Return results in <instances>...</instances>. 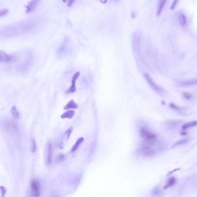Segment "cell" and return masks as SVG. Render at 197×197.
I'll list each match as a JSON object with an SVG mask.
<instances>
[{"label":"cell","mask_w":197,"mask_h":197,"mask_svg":"<svg viewBox=\"0 0 197 197\" xmlns=\"http://www.w3.org/2000/svg\"><path fill=\"white\" fill-rule=\"evenodd\" d=\"M140 134L143 140L149 145L155 144L157 141L156 136L145 128L142 127L140 129Z\"/></svg>","instance_id":"2"},{"label":"cell","mask_w":197,"mask_h":197,"mask_svg":"<svg viewBox=\"0 0 197 197\" xmlns=\"http://www.w3.org/2000/svg\"><path fill=\"white\" fill-rule=\"evenodd\" d=\"M13 56L8 54L3 51H0V61L1 62H10L13 61Z\"/></svg>","instance_id":"10"},{"label":"cell","mask_w":197,"mask_h":197,"mask_svg":"<svg viewBox=\"0 0 197 197\" xmlns=\"http://www.w3.org/2000/svg\"><path fill=\"white\" fill-rule=\"evenodd\" d=\"M53 154V146L51 143H49L47 148V157L46 162L48 164H50L52 162Z\"/></svg>","instance_id":"11"},{"label":"cell","mask_w":197,"mask_h":197,"mask_svg":"<svg viewBox=\"0 0 197 197\" xmlns=\"http://www.w3.org/2000/svg\"><path fill=\"white\" fill-rule=\"evenodd\" d=\"M62 1H63L64 3H65V2H67V0H62Z\"/></svg>","instance_id":"30"},{"label":"cell","mask_w":197,"mask_h":197,"mask_svg":"<svg viewBox=\"0 0 197 197\" xmlns=\"http://www.w3.org/2000/svg\"><path fill=\"white\" fill-rule=\"evenodd\" d=\"M75 114V111L72 110H67L66 112H64L61 115V118L62 119H71L73 118Z\"/></svg>","instance_id":"14"},{"label":"cell","mask_w":197,"mask_h":197,"mask_svg":"<svg viewBox=\"0 0 197 197\" xmlns=\"http://www.w3.org/2000/svg\"><path fill=\"white\" fill-rule=\"evenodd\" d=\"M84 141V138L83 137H80L79 138L76 142H75V144L74 145V146H72V149H71V152H74L75 151H76L77 150V149L78 148V147L80 146V145Z\"/></svg>","instance_id":"18"},{"label":"cell","mask_w":197,"mask_h":197,"mask_svg":"<svg viewBox=\"0 0 197 197\" xmlns=\"http://www.w3.org/2000/svg\"><path fill=\"white\" fill-rule=\"evenodd\" d=\"M41 0H31L26 6V13H28L34 11L39 5Z\"/></svg>","instance_id":"9"},{"label":"cell","mask_w":197,"mask_h":197,"mask_svg":"<svg viewBox=\"0 0 197 197\" xmlns=\"http://www.w3.org/2000/svg\"><path fill=\"white\" fill-rule=\"evenodd\" d=\"M75 0H68V4H67V6L68 7H70L72 6V5L73 4Z\"/></svg>","instance_id":"28"},{"label":"cell","mask_w":197,"mask_h":197,"mask_svg":"<svg viewBox=\"0 0 197 197\" xmlns=\"http://www.w3.org/2000/svg\"><path fill=\"white\" fill-rule=\"evenodd\" d=\"M139 152L145 157H151L155 154V150L150 146L146 145L142 146L139 149Z\"/></svg>","instance_id":"5"},{"label":"cell","mask_w":197,"mask_h":197,"mask_svg":"<svg viewBox=\"0 0 197 197\" xmlns=\"http://www.w3.org/2000/svg\"><path fill=\"white\" fill-rule=\"evenodd\" d=\"M2 127L6 133L8 134H15L17 131V127L16 123L11 120L5 119L2 123Z\"/></svg>","instance_id":"3"},{"label":"cell","mask_w":197,"mask_h":197,"mask_svg":"<svg viewBox=\"0 0 197 197\" xmlns=\"http://www.w3.org/2000/svg\"><path fill=\"white\" fill-rule=\"evenodd\" d=\"M181 85L183 86H189V85H197V79H190L181 81L179 83Z\"/></svg>","instance_id":"12"},{"label":"cell","mask_w":197,"mask_h":197,"mask_svg":"<svg viewBox=\"0 0 197 197\" xmlns=\"http://www.w3.org/2000/svg\"><path fill=\"white\" fill-rule=\"evenodd\" d=\"M188 139H187V138H183V139H181V140H178L176 142H175V143L174 144V145L172 146V148H175V147H176V146H177L180 145L185 144V143H186L187 142H188Z\"/></svg>","instance_id":"21"},{"label":"cell","mask_w":197,"mask_h":197,"mask_svg":"<svg viewBox=\"0 0 197 197\" xmlns=\"http://www.w3.org/2000/svg\"><path fill=\"white\" fill-rule=\"evenodd\" d=\"M196 125H197V122L196 121H191V122L186 123L184 124H183V126L182 127V129L184 130H187V129H188L189 128L194 127Z\"/></svg>","instance_id":"19"},{"label":"cell","mask_w":197,"mask_h":197,"mask_svg":"<svg viewBox=\"0 0 197 197\" xmlns=\"http://www.w3.org/2000/svg\"><path fill=\"white\" fill-rule=\"evenodd\" d=\"M179 1V0H174V1H173V3H172V4L171 5V9L172 10H174L176 8V7Z\"/></svg>","instance_id":"25"},{"label":"cell","mask_w":197,"mask_h":197,"mask_svg":"<svg viewBox=\"0 0 197 197\" xmlns=\"http://www.w3.org/2000/svg\"><path fill=\"white\" fill-rule=\"evenodd\" d=\"M80 76V72H76L72 76V81H71V87L68 89L67 92V93H74L76 91V83L78 79Z\"/></svg>","instance_id":"8"},{"label":"cell","mask_w":197,"mask_h":197,"mask_svg":"<svg viewBox=\"0 0 197 197\" xmlns=\"http://www.w3.org/2000/svg\"><path fill=\"white\" fill-rule=\"evenodd\" d=\"M31 149L32 153H34L37 150V144H36V141L34 138H32L31 140Z\"/></svg>","instance_id":"22"},{"label":"cell","mask_w":197,"mask_h":197,"mask_svg":"<svg viewBox=\"0 0 197 197\" xmlns=\"http://www.w3.org/2000/svg\"><path fill=\"white\" fill-rule=\"evenodd\" d=\"M161 193H162V192H161L160 191H159L158 190H154V192H153V194H154L155 196H160V194Z\"/></svg>","instance_id":"27"},{"label":"cell","mask_w":197,"mask_h":197,"mask_svg":"<svg viewBox=\"0 0 197 197\" xmlns=\"http://www.w3.org/2000/svg\"><path fill=\"white\" fill-rule=\"evenodd\" d=\"M31 194L34 197H39L40 195V185L39 182L34 180L32 182L31 184Z\"/></svg>","instance_id":"6"},{"label":"cell","mask_w":197,"mask_h":197,"mask_svg":"<svg viewBox=\"0 0 197 197\" xmlns=\"http://www.w3.org/2000/svg\"><path fill=\"white\" fill-rule=\"evenodd\" d=\"M8 12V9H1V11H0V17H3L4 16H5V15H7Z\"/></svg>","instance_id":"24"},{"label":"cell","mask_w":197,"mask_h":197,"mask_svg":"<svg viewBox=\"0 0 197 197\" xmlns=\"http://www.w3.org/2000/svg\"><path fill=\"white\" fill-rule=\"evenodd\" d=\"M0 190H1V197H4L5 193H6V190L5 188L3 186L0 187Z\"/></svg>","instance_id":"23"},{"label":"cell","mask_w":197,"mask_h":197,"mask_svg":"<svg viewBox=\"0 0 197 197\" xmlns=\"http://www.w3.org/2000/svg\"><path fill=\"white\" fill-rule=\"evenodd\" d=\"M141 43V35L138 32H135L133 36V46L134 51L136 53H138L140 47Z\"/></svg>","instance_id":"7"},{"label":"cell","mask_w":197,"mask_h":197,"mask_svg":"<svg viewBox=\"0 0 197 197\" xmlns=\"http://www.w3.org/2000/svg\"><path fill=\"white\" fill-rule=\"evenodd\" d=\"M144 77L145 78L146 81H147V83H148V84L149 85V86L158 94L161 95H163L164 93H165V91H164L159 85H158L152 79V78L149 75L147 74V73H145L144 74Z\"/></svg>","instance_id":"4"},{"label":"cell","mask_w":197,"mask_h":197,"mask_svg":"<svg viewBox=\"0 0 197 197\" xmlns=\"http://www.w3.org/2000/svg\"><path fill=\"white\" fill-rule=\"evenodd\" d=\"M167 2V0H158V6H157V16H159L161 13H162L163 8L165 7L166 4Z\"/></svg>","instance_id":"13"},{"label":"cell","mask_w":197,"mask_h":197,"mask_svg":"<svg viewBox=\"0 0 197 197\" xmlns=\"http://www.w3.org/2000/svg\"><path fill=\"white\" fill-rule=\"evenodd\" d=\"M183 96L185 98H186V99H190V98L191 97L192 95H191L190 93H189L184 92V93H183Z\"/></svg>","instance_id":"26"},{"label":"cell","mask_w":197,"mask_h":197,"mask_svg":"<svg viewBox=\"0 0 197 197\" xmlns=\"http://www.w3.org/2000/svg\"><path fill=\"white\" fill-rule=\"evenodd\" d=\"M179 20L182 26L186 25L187 23V19L186 16L183 13H180V15H179Z\"/></svg>","instance_id":"20"},{"label":"cell","mask_w":197,"mask_h":197,"mask_svg":"<svg viewBox=\"0 0 197 197\" xmlns=\"http://www.w3.org/2000/svg\"><path fill=\"white\" fill-rule=\"evenodd\" d=\"M36 21L29 19L5 26L0 29L1 37L10 38L23 35L34 27Z\"/></svg>","instance_id":"1"},{"label":"cell","mask_w":197,"mask_h":197,"mask_svg":"<svg viewBox=\"0 0 197 197\" xmlns=\"http://www.w3.org/2000/svg\"><path fill=\"white\" fill-rule=\"evenodd\" d=\"M98 1H99L101 3H102L103 4H105L107 3L108 0H98Z\"/></svg>","instance_id":"29"},{"label":"cell","mask_w":197,"mask_h":197,"mask_svg":"<svg viewBox=\"0 0 197 197\" xmlns=\"http://www.w3.org/2000/svg\"><path fill=\"white\" fill-rule=\"evenodd\" d=\"M176 182V179L174 177L170 178L166 181V184H165V186H163V188L164 189H167V188H169L172 187L173 186L175 185Z\"/></svg>","instance_id":"16"},{"label":"cell","mask_w":197,"mask_h":197,"mask_svg":"<svg viewBox=\"0 0 197 197\" xmlns=\"http://www.w3.org/2000/svg\"><path fill=\"white\" fill-rule=\"evenodd\" d=\"M78 108V105L74 100H70L66 105L65 106L64 110H70L71 109H77Z\"/></svg>","instance_id":"15"},{"label":"cell","mask_w":197,"mask_h":197,"mask_svg":"<svg viewBox=\"0 0 197 197\" xmlns=\"http://www.w3.org/2000/svg\"><path fill=\"white\" fill-rule=\"evenodd\" d=\"M11 114L12 117L15 119H17L20 118V113H19V111L17 110L16 106H13L11 108Z\"/></svg>","instance_id":"17"}]
</instances>
